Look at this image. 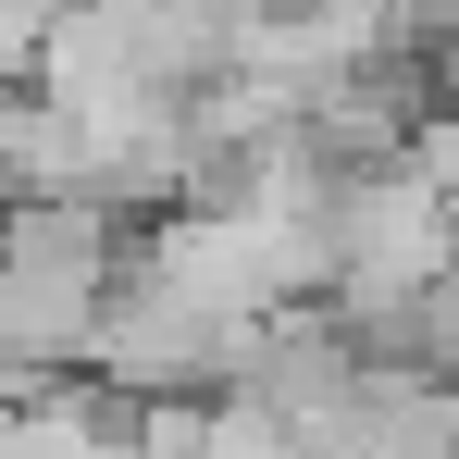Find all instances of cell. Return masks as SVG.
Here are the masks:
<instances>
[{
	"mask_svg": "<svg viewBox=\"0 0 459 459\" xmlns=\"http://www.w3.org/2000/svg\"><path fill=\"white\" fill-rule=\"evenodd\" d=\"M150 224L137 212H100V199H0V360L38 385L87 373L100 323L125 299Z\"/></svg>",
	"mask_w": 459,
	"mask_h": 459,
	"instance_id": "cell-1",
	"label": "cell"
},
{
	"mask_svg": "<svg viewBox=\"0 0 459 459\" xmlns=\"http://www.w3.org/2000/svg\"><path fill=\"white\" fill-rule=\"evenodd\" d=\"M38 50H50V0H0V100L38 87Z\"/></svg>",
	"mask_w": 459,
	"mask_h": 459,
	"instance_id": "cell-2",
	"label": "cell"
},
{
	"mask_svg": "<svg viewBox=\"0 0 459 459\" xmlns=\"http://www.w3.org/2000/svg\"><path fill=\"white\" fill-rule=\"evenodd\" d=\"M50 13H63V0H50Z\"/></svg>",
	"mask_w": 459,
	"mask_h": 459,
	"instance_id": "cell-3",
	"label": "cell"
}]
</instances>
